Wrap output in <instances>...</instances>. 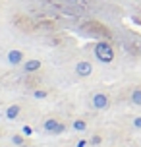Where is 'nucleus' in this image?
<instances>
[{
    "mask_svg": "<svg viewBox=\"0 0 141 147\" xmlns=\"http://www.w3.org/2000/svg\"><path fill=\"white\" fill-rule=\"evenodd\" d=\"M95 56L101 62H112L114 60V49H112V45L108 43V41H99V43L95 45Z\"/></svg>",
    "mask_w": 141,
    "mask_h": 147,
    "instance_id": "obj_1",
    "label": "nucleus"
},
{
    "mask_svg": "<svg viewBox=\"0 0 141 147\" xmlns=\"http://www.w3.org/2000/svg\"><path fill=\"white\" fill-rule=\"evenodd\" d=\"M43 128H45V132H46V134H52V136L66 132V126L62 124V122H58L56 118H48V120L45 122V126H43Z\"/></svg>",
    "mask_w": 141,
    "mask_h": 147,
    "instance_id": "obj_2",
    "label": "nucleus"
},
{
    "mask_svg": "<svg viewBox=\"0 0 141 147\" xmlns=\"http://www.w3.org/2000/svg\"><path fill=\"white\" fill-rule=\"evenodd\" d=\"M108 105H110V99H108L106 93H97V95H93V107H95L97 110L108 109Z\"/></svg>",
    "mask_w": 141,
    "mask_h": 147,
    "instance_id": "obj_3",
    "label": "nucleus"
},
{
    "mask_svg": "<svg viewBox=\"0 0 141 147\" xmlns=\"http://www.w3.org/2000/svg\"><path fill=\"white\" fill-rule=\"evenodd\" d=\"M75 72H77V76H81V78H87L93 72V66H91V62H87V60H81V62L75 64Z\"/></svg>",
    "mask_w": 141,
    "mask_h": 147,
    "instance_id": "obj_4",
    "label": "nucleus"
},
{
    "mask_svg": "<svg viewBox=\"0 0 141 147\" xmlns=\"http://www.w3.org/2000/svg\"><path fill=\"white\" fill-rule=\"evenodd\" d=\"M41 68H43L41 60H27V62L23 64V70H25L27 74H37Z\"/></svg>",
    "mask_w": 141,
    "mask_h": 147,
    "instance_id": "obj_5",
    "label": "nucleus"
},
{
    "mask_svg": "<svg viewBox=\"0 0 141 147\" xmlns=\"http://www.w3.org/2000/svg\"><path fill=\"white\" fill-rule=\"evenodd\" d=\"M8 62H10V64H21L23 62V52L21 51H10L8 52Z\"/></svg>",
    "mask_w": 141,
    "mask_h": 147,
    "instance_id": "obj_6",
    "label": "nucleus"
},
{
    "mask_svg": "<svg viewBox=\"0 0 141 147\" xmlns=\"http://www.w3.org/2000/svg\"><path fill=\"white\" fill-rule=\"evenodd\" d=\"M19 112H21V107L19 105H12V107L6 109V118L8 120H15V118L19 116Z\"/></svg>",
    "mask_w": 141,
    "mask_h": 147,
    "instance_id": "obj_7",
    "label": "nucleus"
},
{
    "mask_svg": "<svg viewBox=\"0 0 141 147\" xmlns=\"http://www.w3.org/2000/svg\"><path fill=\"white\" fill-rule=\"evenodd\" d=\"M130 99H132V103H134V105L141 107V85H139V87H135L134 91H132V95H130Z\"/></svg>",
    "mask_w": 141,
    "mask_h": 147,
    "instance_id": "obj_8",
    "label": "nucleus"
},
{
    "mask_svg": "<svg viewBox=\"0 0 141 147\" xmlns=\"http://www.w3.org/2000/svg\"><path fill=\"white\" fill-rule=\"evenodd\" d=\"M74 130L75 132H85V130H87V122L81 120V118H79V120H74Z\"/></svg>",
    "mask_w": 141,
    "mask_h": 147,
    "instance_id": "obj_9",
    "label": "nucleus"
},
{
    "mask_svg": "<svg viewBox=\"0 0 141 147\" xmlns=\"http://www.w3.org/2000/svg\"><path fill=\"white\" fill-rule=\"evenodd\" d=\"M12 143H15V145H23V136H19V134L12 136Z\"/></svg>",
    "mask_w": 141,
    "mask_h": 147,
    "instance_id": "obj_10",
    "label": "nucleus"
},
{
    "mask_svg": "<svg viewBox=\"0 0 141 147\" xmlns=\"http://www.w3.org/2000/svg\"><path fill=\"white\" fill-rule=\"evenodd\" d=\"M33 95L37 97V99H46V91H45V89H37Z\"/></svg>",
    "mask_w": 141,
    "mask_h": 147,
    "instance_id": "obj_11",
    "label": "nucleus"
},
{
    "mask_svg": "<svg viewBox=\"0 0 141 147\" xmlns=\"http://www.w3.org/2000/svg\"><path fill=\"white\" fill-rule=\"evenodd\" d=\"M21 132H23V136H31V134H33V128H31V126H23Z\"/></svg>",
    "mask_w": 141,
    "mask_h": 147,
    "instance_id": "obj_12",
    "label": "nucleus"
},
{
    "mask_svg": "<svg viewBox=\"0 0 141 147\" xmlns=\"http://www.w3.org/2000/svg\"><path fill=\"white\" fill-rule=\"evenodd\" d=\"M134 128H135V130H141V116L134 118Z\"/></svg>",
    "mask_w": 141,
    "mask_h": 147,
    "instance_id": "obj_13",
    "label": "nucleus"
},
{
    "mask_svg": "<svg viewBox=\"0 0 141 147\" xmlns=\"http://www.w3.org/2000/svg\"><path fill=\"white\" fill-rule=\"evenodd\" d=\"M101 141H103V138H101V136H95V138H93V143H95V145H99Z\"/></svg>",
    "mask_w": 141,
    "mask_h": 147,
    "instance_id": "obj_14",
    "label": "nucleus"
},
{
    "mask_svg": "<svg viewBox=\"0 0 141 147\" xmlns=\"http://www.w3.org/2000/svg\"><path fill=\"white\" fill-rule=\"evenodd\" d=\"M87 145V141H79V143H77V147H85Z\"/></svg>",
    "mask_w": 141,
    "mask_h": 147,
    "instance_id": "obj_15",
    "label": "nucleus"
},
{
    "mask_svg": "<svg viewBox=\"0 0 141 147\" xmlns=\"http://www.w3.org/2000/svg\"><path fill=\"white\" fill-rule=\"evenodd\" d=\"M10 147H15V145H10Z\"/></svg>",
    "mask_w": 141,
    "mask_h": 147,
    "instance_id": "obj_16",
    "label": "nucleus"
}]
</instances>
